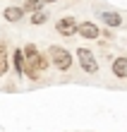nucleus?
<instances>
[{
  "instance_id": "obj_1",
  "label": "nucleus",
  "mask_w": 127,
  "mask_h": 132,
  "mask_svg": "<svg viewBox=\"0 0 127 132\" xmlns=\"http://www.w3.org/2000/svg\"><path fill=\"white\" fill-rule=\"evenodd\" d=\"M24 58H27V67H24V75L29 77L31 82H38V75H41V70H38V63H41V53L34 43H27L24 46Z\"/></svg>"
},
{
  "instance_id": "obj_2",
  "label": "nucleus",
  "mask_w": 127,
  "mask_h": 132,
  "mask_svg": "<svg viewBox=\"0 0 127 132\" xmlns=\"http://www.w3.org/2000/svg\"><path fill=\"white\" fill-rule=\"evenodd\" d=\"M48 55H50V63L58 70H62V72H67V70L72 67V53L67 48H62V46H50Z\"/></svg>"
},
{
  "instance_id": "obj_3",
  "label": "nucleus",
  "mask_w": 127,
  "mask_h": 132,
  "mask_svg": "<svg viewBox=\"0 0 127 132\" xmlns=\"http://www.w3.org/2000/svg\"><path fill=\"white\" fill-rule=\"evenodd\" d=\"M77 60H79V67H82L86 75H96L98 72L96 55H94L89 48H77Z\"/></svg>"
},
{
  "instance_id": "obj_4",
  "label": "nucleus",
  "mask_w": 127,
  "mask_h": 132,
  "mask_svg": "<svg viewBox=\"0 0 127 132\" xmlns=\"http://www.w3.org/2000/svg\"><path fill=\"white\" fill-rule=\"evenodd\" d=\"M55 31H58L60 36H65V38H70V36H74L77 31H79V22L74 19V17H60L58 19V24H55Z\"/></svg>"
},
{
  "instance_id": "obj_5",
  "label": "nucleus",
  "mask_w": 127,
  "mask_h": 132,
  "mask_svg": "<svg viewBox=\"0 0 127 132\" xmlns=\"http://www.w3.org/2000/svg\"><path fill=\"white\" fill-rule=\"evenodd\" d=\"M82 38H89V41H96V38L101 36V29L94 24V22H82L79 24V31H77Z\"/></svg>"
},
{
  "instance_id": "obj_6",
  "label": "nucleus",
  "mask_w": 127,
  "mask_h": 132,
  "mask_svg": "<svg viewBox=\"0 0 127 132\" xmlns=\"http://www.w3.org/2000/svg\"><path fill=\"white\" fill-rule=\"evenodd\" d=\"M24 7H17V5H10V7H5V12H3V17L7 22H12V24H17V22H22V17H24Z\"/></svg>"
},
{
  "instance_id": "obj_7",
  "label": "nucleus",
  "mask_w": 127,
  "mask_h": 132,
  "mask_svg": "<svg viewBox=\"0 0 127 132\" xmlns=\"http://www.w3.org/2000/svg\"><path fill=\"white\" fill-rule=\"evenodd\" d=\"M101 19H103V24H106L108 29H120L122 27V17H120V14H117V12H103L101 14Z\"/></svg>"
},
{
  "instance_id": "obj_8",
  "label": "nucleus",
  "mask_w": 127,
  "mask_h": 132,
  "mask_svg": "<svg viewBox=\"0 0 127 132\" xmlns=\"http://www.w3.org/2000/svg\"><path fill=\"white\" fill-rule=\"evenodd\" d=\"M113 75L117 79H127V55H120L113 60Z\"/></svg>"
},
{
  "instance_id": "obj_9",
  "label": "nucleus",
  "mask_w": 127,
  "mask_h": 132,
  "mask_svg": "<svg viewBox=\"0 0 127 132\" xmlns=\"http://www.w3.org/2000/svg\"><path fill=\"white\" fill-rule=\"evenodd\" d=\"M12 67H14V72H17L19 77L24 75V67H27V58H24V51H14L12 53Z\"/></svg>"
},
{
  "instance_id": "obj_10",
  "label": "nucleus",
  "mask_w": 127,
  "mask_h": 132,
  "mask_svg": "<svg viewBox=\"0 0 127 132\" xmlns=\"http://www.w3.org/2000/svg\"><path fill=\"white\" fill-rule=\"evenodd\" d=\"M10 70V58H7V46L0 43V77Z\"/></svg>"
},
{
  "instance_id": "obj_11",
  "label": "nucleus",
  "mask_w": 127,
  "mask_h": 132,
  "mask_svg": "<svg viewBox=\"0 0 127 132\" xmlns=\"http://www.w3.org/2000/svg\"><path fill=\"white\" fill-rule=\"evenodd\" d=\"M46 22H48V14H46L43 10H38V12L31 14V24L34 27H41V24H46Z\"/></svg>"
},
{
  "instance_id": "obj_12",
  "label": "nucleus",
  "mask_w": 127,
  "mask_h": 132,
  "mask_svg": "<svg viewBox=\"0 0 127 132\" xmlns=\"http://www.w3.org/2000/svg\"><path fill=\"white\" fill-rule=\"evenodd\" d=\"M24 10L31 12V14L38 12V10H43V0H27V3H24Z\"/></svg>"
},
{
  "instance_id": "obj_13",
  "label": "nucleus",
  "mask_w": 127,
  "mask_h": 132,
  "mask_svg": "<svg viewBox=\"0 0 127 132\" xmlns=\"http://www.w3.org/2000/svg\"><path fill=\"white\" fill-rule=\"evenodd\" d=\"M43 3H48V5H50V3H58V0H43Z\"/></svg>"
}]
</instances>
